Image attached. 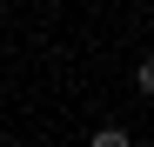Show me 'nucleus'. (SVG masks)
<instances>
[{"instance_id": "f257e3e1", "label": "nucleus", "mask_w": 154, "mask_h": 147, "mask_svg": "<svg viewBox=\"0 0 154 147\" xmlns=\"http://www.w3.org/2000/svg\"><path fill=\"white\" fill-rule=\"evenodd\" d=\"M134 87H141V94H154V54H141V67H134Z\"/></svg>"}, {"instance_id": "f03ea898", "label": "nucleus", "mask_w": 154, "mask_h": 147, "mask_svg": "<svg viewBox=\"0 0 154 147\" xmlns=\"http://www.w3.org/2000/svg\"><path fill=\"white\" fill-rule=\"evenodd\" d=\"M87 147H127V127H100V134H94Z\"/></svg>"}]
</instances>
